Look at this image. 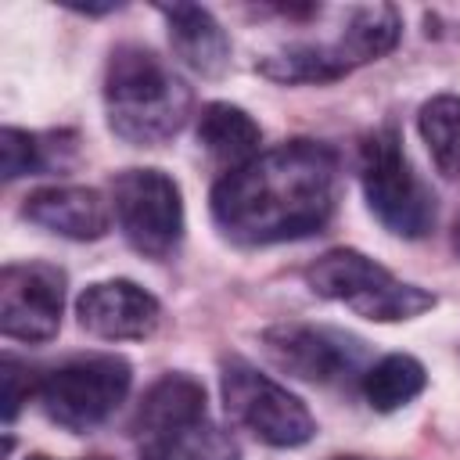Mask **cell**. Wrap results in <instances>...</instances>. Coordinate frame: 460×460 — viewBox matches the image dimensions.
<instances>
[{
  "label": "cell",
  "mask_w": 460,
  "mask_h": 460,
  "mask_svg": "<svg viewBox=\"0 0 460 460\" xmlns=\"http://www.w3.org/2000/svg\"><path fill=\"white\" fill-rule=\"evenodd\" d=\"M338 208V155L320 140H288L259 151L212 187L219 234L266 248L320 234Z\"/></svg>",
  "instance_id": "6da1fadb"
},
{
  "label": "cell",
  "mask_w": 460,
  "mask_h": 460,
  "mask_svg": "<svg viewBox=\"0 0 460 460\" xmlns=\"http://www.w3.org/2000/svg\"><path fill=\"white\" fill-rule=\"evenodd\" d=\"M262 14L280 18L288 29H298L288 43L255 58V72L273 83H334L388 50L402 36V18L392 4H273Z\"/></svg>",
  "instance_id": "7a4b0ae2"
},
{
  "label": "cell",
  "mask_w": 460,
  "mask_h": 460,
  "mask_svg": "<svg viewBox=\"0 0 460 460\" xmlns=\"http://www.w3.org/2000/svg\"><path fill=\"white\" fill-rule=\"evenodd\" d=\"M101 93L108 129L133 147L172 140L194 108L190 86L144 43H119L108 54Z\"/></svg>",
  "instance_id": "3957f363"
},
{
  "label": "cell",
  "mask_w": 460,
  "mask_h": 460,
  "mask_svg": "<svg viewBox=\"0 0 460 460\" xmlns=\"http://www.w3.org/2000/svg\"><path fill=\"white\" fill-rule=\"evenodd\" d=\"M305 284L363 320L374 323H399L435 309V295L420 284L399 280L392 270L374 262L356 248H331L305 266Z\"/></svg>",
  "instance_id": "277c9868"
},
{
  "label": "cell",
  "mask_w": 460,
  "mask_h": 460,
  "mask_svg": "<svg viewBox=\"0 0 460 460\" xmlns=\"http://www.w3.org/2000/svg\"><path fill=\"white\" fill-rule=\"evenodd\" d=\"M359 183L374 219L395 237H424L435 226V194L413 172L395 126H377L359 140Z\"/></svg>",
  "instance_id": "5b68a950"
},
{
  "label": "cell",
  "mask_w": 460,
  "mask_h": 460,
  "mask_svg": "<svg viewBox=\"0 0 460 460\" xmlns=\"http://www.w3.org/2000/svg\"><path fill=\"white\" fill-rule=\"evenodd\" d=\"M129 385H133L129 359L115 352H83L40 374L36 399L54 424L68 431H93L122 406Z\"/></svg>",
  "instance_id": "8992f818"
},
{
  "label": "cell",
  "mask_w": 460,
  "mask_h": 460,
  "mask_svg": "<svg viewBox=\"0 0 460 460\" xmlns=\"http://www.w3.org/2000/svg\"><path fill=\"white\" fill-rule=\"evenodd\" d=\"M219 392L226 417L262 446L298 449L316 435L309 406L241 356H226L219 363Z\"/></svg>",
  "instance_id": "52a82bcc"
},
{
  "label": "cell",
  "mask_w": 460,
  "mask_h": 460,
  "mask_svg": "<svg viewBox=\"0 0 460 460\" xmlns=\"http://www.w3.org/2000/svg\"><path fill=\"white\" fill-rule=\"evenodd\" d=\"M111 216L126 244L147 259H169L183 241V194L162 169H122L111 176Z\"/></svg>",
  "instance_id": "ba28073f"
},
{
  "label": "cell",
  "mask_w": 460,
  "mask_h": 460,
  "mask_svg": "<svg viewBox=\"0 0 460 460\" xmlns=\"http://www.w3.org/2000/svg\"><path fill=\"white\" fill-rule=\"evenodd\" d=\"M259 341L277 370L305 385L327 388V385L359 381L370 367L367 341L327 323H273L262 331Z\"/></svg>",
  "instance_id": "9c48e42d"
},
{
  "label": "cell",
  "mask_w": 460,
  "mask_h": 460,
  "mask_svg": "<svg viewBox=\"0 0 460 460\" xmlns=\"http://www.w3.org/2000/svg\"><path fill=\"white\" fill-rule=\"evenodd\" d=\"M68 277L54 262H7L0 270V331L11 341H50L61 327Z\"/></svg>",
  "instance_id": "30bf717a"
},
{
  "label": "cell",
  "mask_w": 460,
  "mask_h": 460,
  "mask_svg": "<svg viewBox=\"0 0 460 460\" xmlns=\"http://www.w3.org/2000/svg\"><path fill=\"white\" fill-rule=\"evenodd\" d=\"M75 316H79V327L93 338L144 341L158 331L162 305L140 284L115 277V280H97V284L83 288L75 298Z\"/></svg>",
  "instance_id": "8fae6325"
},
{
  "label": "cell",
  "mask_w": 460,
  "mask_h": 460,
  "mask_svg": "<svg viewBox=\"0 0 460 460\" xmlns=\"http://www.w3.org/2000/svg\"><path fill=\"white\" fill-rule=\"evenodd\" d=\"M22 216L68 241H101L111 230V198L97 187H40L25 198Z\"/></svg>",
  "instance_id": "7c38bea8"
},
{
  "label": "cell",
  "mask_w": 460,
  "mask_h": 460,
  "mask_svg": "<svg viewBox=\"0 0 460 460\" xmlns=\"http://www.w3.org/2000/svg\"><path fill=\"white\" fill-rule=\"evenodd\" d=\"M158 14L169 29L172 54L201 79H216L230 65V40L216 14L201 4H162Z\"/></svg>",
  "instance_id": "4fadbf2b"
},
{
  "label": "cell",
  "mask_w": 460,
  "mask_h": 460,
  "mask_svg": "<svg viewBox=\"0 0 460 460\" xmlns=\"http://www.w3.org/2000/svg\"><path fill=\"white\" fill-rule=\"evenodd\" d=\"M75 155H79V137L72 129H47V133L18 129V126L0 129V172H4V180L61 172L75 162Z\"/></svg>",
  "instance_id": "5bb4252c"
},
{
  "label": "cell",
  "mask_w": 460,
  "mask_h": 460,
  "mask_svg": "<svg viewBox=\"0 0 460 460\" xmlns=\"http://www.w3.org/2000/svg\"><path fill=\"white\" fill-rule=\"evenodd\" d=\"M198 144L223 172H234L262 151V129L244 108L212 101L198 111Z\"/></svg>",
  "instance_id": "9a60e30c"
},
{
  "label": "cell",
  "mask_w": 460,
  "mask_h": 460,
  "mask_svg": "<svg viewBox=\"0 0 460 460\" xmlns=\"http://www.w3.org/2000/svg\"><path fill=\"white\" fill-rule=\"evenodd\" d=\"M137 460H241L237 442L205 417L137 438Z\"/></svg>",
  "instance_id": "2e32d148"
},
{
  "label": "cell",
  "mask_w": 460,
  "mask_h": 460,
  "mask_svg": "<svg viewBox=\"0 0 460 460\" xmlns=\"http://www.w3.org/2000/svg\"><path fill=\"white\" fill-rule=\"evenodd\" d=\"M205 413H208L205 385L198 377H190V374H165L144 392L129 431H133V438H140V435H151V431H162V428H176V424L205 417Z\"/></svg>",
  "instance_id": "e0dca14e"
},
{
  "label": "cell",
  "mask_w": 460,
  "mask_h": 460,
  "mask_svg": "<svg viewBox=\"0 0 460 460\" xmlns=\"http://www.w3.org/2000/svg\"><path fill=\"white\" fill-rule=\"evenodd\" d=\"M428 385V374H424V363L406 356V352H392V356H381L367 367V374L359 377V392L367 399L370 410L377 413H392V410H402L406 402H413Z\"/></svg>",
  "instance_id": "ac0fdd59"
},
{
  "label": "cell",
  "mask_w": 460,
  "mask_h": 460,
  "mask_svg": "<svg viewBox=\"0 0 460 460\" xmlns=\"http://www.w3.org/2000/svg\"><path fill=\"white\" fill-rule=\"evenodd\" d=\"M417 129H420V140L428 144V155L438 165V172L456 180L460 176V97L438 93V97L424 101L417 111Z\"/></svg>",
  "instance_id": "d6986e66"
},
{
  "label": "cell",
  "mask_w": 460,
  "mask_h": 460,
  "mask_svg": "<svg viewBox=\"0 0 460 460\" xmlns=\"http://www.w3.org/2000/svg\"><path fill=\"white\" fill-rule=\"evenodd\" d=\"M0 381H4V420L11 424L18 417V410H22V402H29V395H36L40 377H32L29 367H22L14 356H4Z\"/></svg>",
  "instance_id": "ffe728a7"
},
{
  "label": "cell",
  "mask_w": 460,
  "mask_h": 460,
  "mask_svg": "<svg viewBox=\"0 0 460 460\" xmlns=\"http://www.w3.org/2000/svg\"><path fill=\"white\" fill-rule=\"evenodd\" d=\"M449 244H453V252L460 255V212L453 216V230H449Z\"/></svg>",
  "instance_id": "44dd1931"
},
{
  "label": "cell",
  "mask_w": 460,
  "mask_h": 460,
  "mask_svg": "<svg viewBox=\"0 0 460 460\" xmlns=\"http://www.w3.org/2000/svg\"><path fill=\"white\" fill-rule=\"evenodd\" d=\"M334 460H370V456H334Z\"/></svg>",
  "instance_id": "7402d4cb"
},
{
  "label": "cell",
  "mask_w": 460,
  "mask_h": 460,
  "mask_svg": "<svg viewBox=\"0 0 460 460\" xmlns=\"http://www.w3.org/2000/svg\"><path fill=\"white\" fill-rule=\"evenodd\" d=\"M25 460H54V456H40V453H36V456H25Z\"/></svg>",
  "instance_id": "603a6c76"
}]
</instances>
